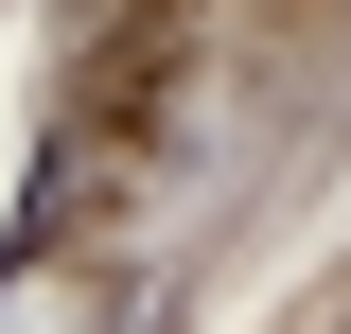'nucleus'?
<instances>
[{"label":"nucleus","instance_id":"nucleus-1","mask_svg":"<svg viewBox=\"0 0 351 334\" xmlns=\"http://www.w3.org/2000/svg\"><path fill=\"white\" fill-rule=\"evenodd\" d=\"M193 71V0H123V53H88V88H71V124L106 141V159H141L158 141V88Z\"/></svg>","mask_w":351,"mask_h":334}]
</instances>
